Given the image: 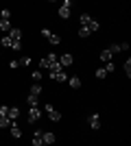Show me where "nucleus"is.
I'll list each match as a JSON object with an SVG mask.
<instances>
[{
	"label": "nucleus",
	"instance_id": "f257e3e1",
	"mask_svg": "<svg viewBox=\"0 0 131 146\" xmlns=\"http://www.w3.org/2000/svg\"><path fill=\"white\" fill-rule=\"evenodd\" d=\"M39 66L46 68V70H50V72H61V70H63V68L59 66V61H57V55H55V52H48V55L39 61Z\"/></svg>",
	"mask_w": 131,
	"mask_h": 146
},
{
	"label": "nucleus",
	"instance_id": "f03ea898",
	"mask_svg": "<svg viewBox=\"0 0 131 146\" xmlns=\"http://www.w3.org/2000/svg\"><path fill=\"white\" fill-rule=\"evenodd\" d=\"M70 11H72V2H70V0H63V5L59 7V11H57V13H59V18H61V20H68Z\"/></svg>",
	"mask_w": 131,
	"mask_h": 146
},
{
	"label": "nucleus",
	"instance_id": "7ed1b4c3",
	"mask_svg": "<svg viewBox=\"0 0 131 146\" xmlns=\"http://www.w3.org/2000/svg\"><path fill=\"white\" fill-rule=\"evenodd\" d=\"M39 116H42L39 107H29V113H26V120H29V124H35V122L39 120Z\"/></svg>",
	"mask_w": 131,
	"mask_h": 146
},
{
	"label": "nucleus",
	"instance_id": "20e7f679",
	"mask_svg": "<svg viewBox=\"0 0 131 146\" xmlns=\"http://www.w3.org/2000/svg\"><path fill=\"white\" fill-rule=\"evenodd\" d=\"M44 109H46V113H48V118L53 122H59V120H61V111H57L53 105H44Z\"/></svg>",
	"mask_w": 131,
	"mask_h": 146
},
{
	"label": "nucleus",
	"instance_id": "39448f33",
	"mask_svg": "<svg viewBox=\"0 0 131 146\" xmlns=\"http://www.w3.org/2000/svg\"><path fill=\"white\" fill-rule=\"evenodd\" d=\"M57 61H59V66H61V68H68V66L74 63V57L70 55V52H63L61 57H57Z\"/></svg>",
	"mask_w": 131,
	"mask_h": 146
},
{
	"label": "nucleus",
	"instance_id": "423d86ee",
	"mask_svg": "<svg viewBox=\"0 0 131 146\" xmlns=\"http://www.w3.org/2000/svg\"><path fill=\"white\" fill-rule=\"evenodd\" d=\"M87 124L92 127V131H98L100 129V113H92V116L87 118Z\"/></svg>",
	"mask_w": 131,
	"mask_h": 146
},
{
	"label": "nucleus",
	"instance_id": "0eeeda50",
	"mask_svg": "<svg viewBox=\"0 0 131 146\" xmlns=\"http://www.w3.org/2000/svg\"><path fill=\"white\" fill-rule=\"evenodd\" d=\"M122 50H129V44H112V46H109V52H112V55H116V52H122Z\"/></svg>",
	"mask_w": 131,
	"mask_h": 146
},
{
	"label": "nucleus",
	"instance_id": "6e6552de",
	"mask_svg": "<svg viewBox=\"0 0 131 146\" xmlns=\"http://www.w3.org/2000/svg\"><path fill=\"white\" fill-rule=\"evenodd\" d=\"M7 118L11 120V124H15V120L20 118V109H18V107H9V113H7Z\"/></svg>",
	"mask_w": 131,
	"mask_h": 146
},
{
	"label": "nucleus",
	"instance_id": "1a4fd4ad",
	"mask_svg": "<svg viewBox=\"0 0 131 146\" xmlns=\"http://www.w3.org/2000/svg\"><path fill=\"white\" fill-rule=\"evenodd\" d=\"M50 79H55V81H59V83H66V81H68V74L63 72H50Z\"/></svg>",
	"mask_w": 131,
	"mask_h": 146
},
{
	"label": "nucleus",
	"instance_id": "9d476101",
	"mask_svg": "<svg viewBox=\"0 0 131 146\" xmlns=\"http://www.w3.org/2000/svg\"><path fill=\"white\" fill-rule=\"evenodd\" d=\"M98 59L103 61V63H109V61L114 59V55L109 52V48H105V50H100V55H98Z\"/></svg>",
	"mask_w": 131,
	"mask_h": 146
},
{
	"label": "nucleus",
	"instance_id": "9b49d317",
	"mask_svg": "<svg viewBox=\"0 0 131 146\" xmlns=\"http://www.w3.org/2000/svg\"><path fill=\"white\" fill-rule=\"evenodd\" d=\"M68 85L72 87V90H79L83 83H81V79H79V76H68Z\"/></svg>",
	"mask_w": 131,
	"mask_h": 146
},
{
	"label": "nucleus",
	"instance_id": "f8f14e48",
	"mask_svg": "<svg viewBox=\"0 0 131 146\" xmlns=\"http://www.w3.org/2000/svg\"><path fill=\"white\" fill-rule=\"evenodd\" d=\"M42 140H44V146H50V144H55V135L50 131H46V133H42Z\"/></svg>",
	"mask_w": 131,
	"mask_h": 146
},
{
	"label": "nucleus",
	"instance_id": "ddd939ff",
	"mask_svg": "<svg viewBox=\"0 0 131 146\" xmlns=\"http://www.w3.org/2000/svg\"><path fill=\"white\" fill-rule=\"evenodd\" d=\"M11 20H0V31L5 33V35H9V31H11Z\"/></svg>",
	"mask_w": 131,
	"mask_h": 146
},
{
	"label": "nucleus",
	"instance_id": "4468645a",
	"mask_svg": "<svg viewBox=\"0 0 131 146\" xmlns=\"http://www.w3.org/2000/svg\"><path fill=\"white\" fill-rule=\"evenodd\" d=\"M9 37H11L13 42H20V39H22V31L20 29H11L9 31Z\"/></svg>",
	"mask_w": 131,
	"mask_h": 146
},
{
	"label": "nucleus",
	"instance_id": "2eb2a0df",
	"mask_svg": "<svg viewBox=\"0 0 131 146\" xmlns=\"http://www.w3.org/2000/svg\"><path fill=\"white\" fill-rule=\"evenodd\" d=\"M33 146H44V140H42V131H35V133H33Z\"/></svg>",
	"mask_w": 131,
	"mask_h": 146
},
{
	"label": "nucleus",
	"instance_id": "dca6fc26",
	"mask_svg": "<svg viewBox=\"0 0 131 146\" xmlns=\"http://www.w3.org/2000/svg\"><path fill=\"white\" fill-rule=\"evenodd\" d=\"M79 22H81V26H87L92 22V15H90V13H81V15H79Z\"/></svg>",
	"mask_w": 131,
	"mask_h": 146
},
{
	"label": "nucleus",
	"instance_id": "f3484780",
	"mask_svg": "<svg viewBox=\"0 0 131 146\" xmlns=\"http://www.w3.org/2000/svg\"><path fill=\"white\" fill-rule=\"evenodd\" d=\"M11 137H15V140L22 137V129H20L18 124H13V127H11Z\"/></svg>",
	"mask_w": 131,
	"mask_h": 146
},
{
	"label": "nucleus",
	"instance_id": "a211bd4d",
	"mask_svg": "<svg viewBox=\"0 0 131 146\" xmlns=\"http://www.w3.org/2000/svg\"><path fill=\"white\" fill-rule=\"evenodd\" d=\"M29 94L39 98V94H42V85H39V83H33V87H31V92H29Z\"/></svg>",
	"mask_w": 131,
	"mask_h": 146
},
{
	"label": "nucleus",
	"instance_id": "6ab92c4d",
	"mask_svg": "<svg viewBox=\"0 0 131 146\" xmlns=\"http://www.w3.org/2000/svg\"><path fill=\"white\" fill-rule=\"evenodd\" d=\"M0 44H2V46H5V48H11L13 46V39L9 35H2V39H0Z\"/></svg>",
	"mask_w": 131,
	"mask_h": 146
},
{
	"label": "nucleus",
	"instance_id": "aec40b11",
	"mask_svg": "<svg viewBox=\"0 0 131 146\" xmlns=\"http://www.w3.org/2000/svg\"><path fill=\"white\" fill-rule=\"evenodd\" d=\"M26 103H29V107H37L39 98H37V96H31V94H29V96H26Z\"/></svg>",
	"mask_w": 131,
	"mask_h": 146
},
{
	"label": "nucleus",
	"instance_id": "412c9836",
	"mask_svg": "<svg viewBox=\"0 0 131 146\" xmlns=\"http://www.w3.org/2000/svg\"><path fill=\"white\" fill-rule=\"evenodd\" d=\"M48 44L57 46V44H61V37H59V35H55V33H50V37H48Z\"/></svg>",
	"mask_w": 131,
	"mask_h": 146
},
{
	"label": "nucleus",
	"instance_id": "4be33fe9",
	"mask_svg": "<svg viewBox=\"0 0 131 146\" xmlns=\"http://www.w3.org/2000/svg\"><path fill=\"white\" fill-rule=\"evenodd\" d=\"M92 35V33H90V29H87V26H79V37H83V39H85V37H90Z\"/></svg>",
	"mask_w": 131,
	"mask_h": 146
},
{
	"label": "nucleus",
	"instance_id": "5701e85b",
	"mask_svg": "<svg viewBox=\"0 0 131 146\" xmlns=\"http://www.w3.org/2000/svg\"><path fill=\"white\" fill-rule=\"evenodd\" d=\"M13 124H11V120L9 118H0V129H11Z\"/></svg>",
	"mask_w": 131,
	"mask_h": 146
},
{
	"label": "nucleus",
	"instance_id": "b1692460",
	"mask_svg": "<svg viewBox=\"0 0 131 146\" xmlns=\"http://www.w3.org/2000/svg\"><path fill=\"white\" fill-rule=\"evenodd\" d=\"M94 76H96V79H100V81H103V79H107V72H105V70H103V68H98V70L94 72Z\"/></svg>",
	"mask_w": 131,
	"mask_h": 146
},
{
	"label": "nucleus",
	"instance_id": "393cba45",
	"mask_svg": "<svg viewBox=\"0 0 131 146\" xmlns=\"http://www.w3.org/2000/svg\"><path fill=\"white\" fill-rule=\"evenodd\" d=\"M103 70H105L107 74H112L114 70H116V66H114V61H109V63H105V66H103Z\"/></svg>",
	"mask_w": 131,
	"mask_h": 146
},
{
	"label": "nucleus",
	"instance_id": "a878e982",
	"mask_svg": "<svg viewBox=\"0 0 131 146\" xmlns=\"http://www.w3.org/2000/svg\"><path fill=\"white\" fill-rule=\"evenodd\" d=\"M87 29H90V33H94V31H98V29H100V24L96 22V20H92V22L87 24Z\"/></svg>",
	"mask_w": 131,
	"mask_h": 146
},
{
	"label": "nucleus",
	"instance_id": "bb28decb",
	"mask_svg": "<svg viewBox=\"0 0 131 146\" xmlns=\"http://www.w3.org/2000/svg\"><path fill=\"white\" fill-rule=\"evenodd\" d=\"M0 20H11V11H9V9H2V11H0Z\"/></svg>",
	"mask_w": 131,
	"mask_h": 146
},
{
	"label": "nucleus",
	"instance_id": "cd10ccee",
	"mask_svg": "<svg viewBox=\"0 0 131 146\" xmlns=\"http://www.w3.org/2000/svg\"><path fill=\"white\" fill-rule=\"evenodd\" d=\"M42 76H44V74H42V72H39V70H35V72H33V74H31V79H33V81H35V83H39V81H42Z\"/></svg>",
	"mask_w": 131,
	"mask_h": 146
},
{
	"label": "nucleus",
	"instance_id": "c85d7f7f",
	"mask_svg": "<svg viewBox=\"0 0 131 146\" xmlns=\"http://www.w3.org/2000/svg\"><path fill=\"white\" fill-rule=\"evenodd\" d=\"M125 76H131V59L125 61Z\"/></svg>",
	"mask_w": 131,
	"mask_h": 146
},
{
	"label": "nucleus",
	"instance_id": "c756f323",
	"mask_svg": "<svg viewBox=\"0 0 131 146\" xmlns=\"http://www.w3.org/2000/svg\"><path fill=\"white\" fill-rule=\"evenodd\" d=\"M18 61H20V66H31L33 59H31V57H22V59H18Z\"/></svg>",
	"mask_w": 131,
	"mask_h": 146
},
{
	"label": "nucleus",
	"instance_id": "7c9ffc66",
	"mask_svg": "<svg viewBox=\"0 0 131 146\" xmlns=\"http://www.w3.org/2000/svg\"><path fill=\"white\" fill-rule=\"evenodd\" d=\"M7 113H9V107L2 105V107H0V118H7Z\"/></svg>",
	"mask_w": 131,
	"mask_h": 146
},
{
	"label": "nucleus",
	"instance_id": "2f4dec72",
	"mask_svg": "<svg viewBox=\"0 0 131 146\" xmlns=\"http://www.w3.org/2000/svg\"><path fill=\"white\" fill-rule=\"evenodd\" d=\"M9 68H13V70H15V68H20V61H18V59H11V61H9Z\"/></svg>",
	"mask_w": 131,
	"mask_h": 146
},
{
	"label": "nucleus",
	"instance_id": "473e14b6",
	"mask_svg": "<svg viewBox=\"0 0 131 146\" xmlns=\"http://www.w3.org/2000/svg\"><path fill=\"white\" fill-rule=\"evenodd\" d=\"M22 48V42H13V46H11V50H20Z\"/></svg>",
	"mask_w": 131,
	"mask_h": 146
},
{
	"label": "nucleus",
	"instance_id": "72a5a7b5",
	"mask_svg": "<svg viewBox=\"0 0 131 146\" xmlns=\"http://www.w3.org/2000/svg\"><path fill=\"white\" fill-rule=\"evenodd\" d=\"M42 37H46V39H48V37H50V31H48V29H42Z\"/></svg>",
	"mask_w": 131,
	"mask_h": 146
}]
</instances>
